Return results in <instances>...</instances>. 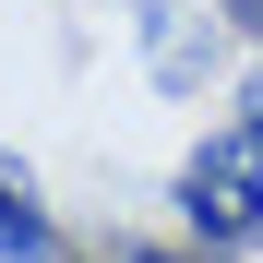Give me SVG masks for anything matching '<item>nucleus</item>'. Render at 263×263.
I'll list each match as a JSON object with an SVG mask.
<instances>
[{"instance_id": "nucleus-1", "label": "nucleus", "mask_w": 263, "mask_h": 263, "mask_svg": "<svg viewBox=\"0 0 263 263\" xmlns=\"http://www.w3.org/2000/svg\"><path fill=\"white\" fill-rule=\"evenodd\" d=\"M167 203H180V239H192L203 263H251V251H263V132H251V120H215L203 144L180 156Z\"/></svg>"}, {"instance_id": "nucleus-2", "label": "nucleus", "mask_w": 263, "mask_h": 263, "mask_svg": "<svg viewBox=\"0 0 263 263\" xmlns=\"http://www.w3.org/2000/svg\"><path fill=\"white\" fill-rule=\"evenodd\" d=\"M0 263H60V215L36 203L24 167H0Z\"/></svg>"}, {"instance_id": "nucleus-3", "label": "nucleus", "mask_w": 263, "mask_h": 263, "mask_svg": "<svg viewBox=\"0 0 263 263\" xmlns=\"http://www.w3.org/2000/svg\"><path fill=\"white\" fill-rule=\"evenodd\" d=\"M96 263H203V251H192V239H108Z\"/></svg>"}, {"instance_id": "nucleus-4", "label": "nucleus", "mask_w": 263, "mask_h": 263, "mask_svg": "<svg viewBox=\"0 0 263 263\" xmlns=\"http://www.w3.org/2000/svg\"><path fill=\"white\" fill-rule=\"evenodd\" d=\"M239 120H251V132H263V72H251V96H239Z\"/></svg>"}]
</instances>
